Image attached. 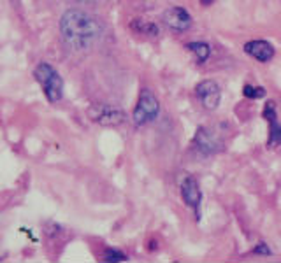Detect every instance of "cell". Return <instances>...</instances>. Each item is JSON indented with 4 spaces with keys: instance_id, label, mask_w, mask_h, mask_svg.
<instances>
[{
    "instance_id": "14",
    "label": "cell",
    "mask_w": 281,
    "mask_h": 263,
    "mask_svg": "<svg viewBox=\"0 0 281 263\" xmlns=\"http://www.w3.org/2000/svg\"><path fill=\"white\" fill-rule=\"evenodd\" d=\"M128 256L125 253H121V251L118 249H111V247H107V249L104 251V262H127Z\"/></svg>"
},
{
    "instance_id": "10",
    "label": "cell",
    "mask_w": 281,
    "mask_h": 263,
    "mask_svg": "<svg viewBox=\"0 0 281 263\" xmlns=\"http://www.w3.org/2000/svg\"><path fill=\"white\" fill-rule=\"evenodd\" d=\"M263 118L269 123V139L267 146L274 148V146H281V125L278 123V114H276V105L274 102L269 100L263 107Z\"/></svg>"
},
{
    "instance_id": "8",
    "label": "cell",
    "mask_w": 281,
    "mask_h": 263,
    "mask_svg": "<svg viewBox=\"0 0 281 263\" xmlns=\"http://www.w3.org/2000/svg\"><path fill=\"white\" fill-rule=\"evenodd\" d=\"M180 191H181V198H183L184 204L188 207H192V209H195V212H197L199 207H201V202H202V191H201V188H199L197 181L193 179L192 175L183 177V181H181V184H180Z\"/></svg>"
},
{
    "instance_id": "12",
    "label": "cell",
    "mask_w": 281,
    "mask_h": 263,
    "mask_svg": "<svg viewBox=\"0 0 281 263\" xmlns=\"http://www.w3.org/2000/svg\"><path fill=\"white\" fill-rule=\"evenodd\" d=\"M130 28L137 34L142 35H149V37H155L158 35V26L151 21H146V19H140V18H136L134 21L130 23Z\"/></svg>"
},
{
    "instance_id": "2",
    "label": "cell",
    "mask_w": 281,
    "mask_h": 263,
    "mask_svg": "<svg viewBox=\"0 0 281 263\" xmlns=\"http://www.w3.org/2000/svg\"><path fill=\"white\" fill-rule=\"evenodd\" d=\"M34 75L37 79V83L42 88L44 95L48 98V102L57 104L61 100L63 96V79L58 74V70L53 65H49L48 61H40L39 65L35 67Z\"/></svg>"
},
{
    "instance_id": "9",
    "label": "cell",
    "mask_w": 281,
    "mask_h": 263,
    "mask_svg": "<svg viewBox=\"0 0 281 263\" xmlns=\"http://www.w3.org/2000/svg\"><path fill=\"white\" fill-rule=\"evenodd\" d=\"M244 53L248 56L260 61V63H267V61H271L272 58H274L276 49H274V46H272L271 42L259 39V40H250V42H246Z\"/></svg>"
},
{
    "instance_id": "17",
    "label": "cell",
    "mask_w": 281,
    "mask_h": 263,
    "mask_svg": "<svg viewBox=\"0 0 281 263\" xmlns=\"http://www.w3.org/2000/svg\"><path fill=\"white\" fill-rule=\"evenodd\" d=\"M76 2H81V4H88V2H93V0H76Z\"/></svg>"
},
{
    "instance_id": "15",
    "label": "cell",
    "mask_w": 281,
    "mask_h": 263,
    "mask_svg": "<svg viewBox=\"0 0 281 263\" xmlns=\"http://www.w3.org/2000/svg\"><path fill=\"white\" fill-rule=\"evenodd\" d=\"M253 254H263V256H267V254H272V251L269 249V245L265 242H259L257 247H253Z\"/></svg>"
},
{
    "instance_id": "11",
    "label": "cell",
    "mask_w": 281,
    "mask_h": 263,
    "mask_svg": "<svg viewBox=\"0 0 281 263\" xmlns=\"http://www.w3.org/2000/svg\"><path fill=\"white\" fill-rule=\"evenodd\" d=\"M190 53L195 55L199 63H206L211 56V46L207 42H188L186 44Z\"/></svg>"
},
{
    "instance_id": "13",
    "label": "cell",
    "mask_w": 281,
    "mask_h": 263,
    "mask_svg": "<svg viewBox=\"0 0 281 263\" xmlns=\"http://www.w3.org/2000/svg\"><path fill=\"white\" fill-rule=\"evenodd\" d=\"M242 95L246 98H251V100H259L265 96V88L262 86H253V84H244L242 88Z\"/></svg>"
},
{
    "instance_id": "16",
    "label": "cell",
    "mask_w": 281,
    "mask_h": 263,
    "mask_svg": "<svg viewBox=\"0 0 281 263\" xmlns=\"http://www.w3.org/2000/svg\"><path fill=\"white\" fill-rule=\"evenodd\" d=\"M201 2V5H204V7H207V5L215 4V0H199Z\"/></svg>"
},
{
    "instance_id": "6",
    "label": "cell",
    "mask_w": 281,
    "mask_h": 263,
    "mask_svg": "<svg viewBox=\"0 0 281 263\" xmlns=\"http://www.w3.org/2000/svg\"><path fill=\"white\" fill-rule=\"evenodd\" d=\"M163 23H165L172 32H186L190 30L193 19L190 13L184 7H171L163 13Z\"/></svg>"
},
{
    "instance_id": "1",
    "label": "cell",
    "mask_w": 281,
    "mask_h": 263,
    "mask_svg": "<svg viewBox=\"0 0 281 263\" xmlns=\"http://www.w3.org/2000/svg\"><path fill=\"white\" fill-rule=\"evenodd\" d=\"M60 34L72 51H86L93 48L102 34V26L84 11L70 9L60 19Z\"/></svg>"
},
{
    "instance_id": "4",
    "label": "cell",
    "mask_w": 281,
    "mask_h": 263,
    "mask_svg": "<svg viewBox=\"0 0 281 263\" xmlns=\"http://www.w3.org/2000/svg\"><path fill=\"white\" fill-rule=\"evenodd\" d=\"M88 116L90 119L102 127H118L125 121V113L118 107H114V105H109V104H95L92 105L90 109H88Z\"/></svg>"
},
{
    "instance_id": "7",
    "label": "cell",
    "mask_w": 281,
    "mask_h": 263,
    "mask_svg": "<svg viewBox=\"0 0 281 263\" xmlns=\"http://www.w3.org/2000/svg\"><path fill=\"white\" fill-rule=\"evenodd\" d=\"M193 142H195V148H197L204 156H211V154H216L218 151H221V142L218 140V137L206 127L197 128V133L193 137Z\"/></svg>"
},
{
    "instance_id": "3",
    "label": "cell",
    "mask_w": 281,
    "mask_h": 263,
    "mask_svg": "<svg viewBox=\"0 0 281 263\" xmlns=\"http://www.w3.org/2000/svg\"><path fill=\"white\" fill-rule=\"evenodd\" d=\"M160 114V102L155 96V93L149 88H142L139 93V100L136 104V109L132 113V119L136 127H144L148 123L155 121Z\"/></svg>"
},
{
    "instance_id": "5",
    "label": "cell",
    "mask_w": 281,
    "mask_h": 263,
    "mask_svg": "<svg viewBox=\"0 0 281 263\" xmlns=\"http://www.w3.org/2000/svg\"><path fill=\"white\" fill-rule=\"evenodd\" d=\"M195 95H197L202 107L207 111H215L220 105V100H221V90H220V86L213 79L201 81L195 86Z\"/></svg>"
}]
</instances>
